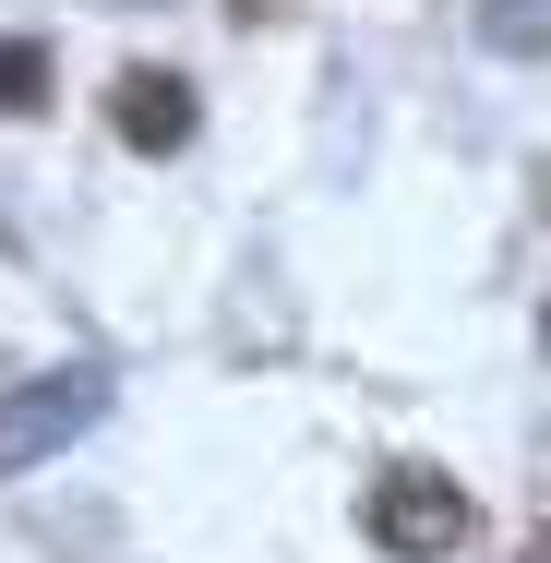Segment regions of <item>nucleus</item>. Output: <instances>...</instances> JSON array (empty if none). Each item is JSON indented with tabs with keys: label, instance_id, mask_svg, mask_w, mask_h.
Returning a JSON list of instances; mask_svg holds the SVG:
<instances>
[{
	"label": "nucleus",
	"instance_id": "f257e3e1",
	"mask_svg": "<svg viewBox=\"0 0 551 563\" xmlns=\"http://www.w3.org/2000/svg\"><path fill=\"white\" fill-rule=\"evenodd\" d=\"M109 420V372L97 360H60V372H24L0 384V479H36L60 444H85Z\"/></svg>",
	"mask_w": 551,
	"mask_h": 563
},
{
	"label": "nucleus",
	"instance_id": "f03ea898",
	"mask_svg": "<svg viewBox=\"0 0 551 563\" xmlns=\"http://www.w3.org/2000/svg\"><path fill=\"white\" fill-rule=\"evenodd\" d=\"M372 540H384V552H455V540H467V504H455V492H443V479H420V467H408V479H384V492H372Z\"/></svg>",
	"mask_w": 551,
	"mask_h": 563
},
{
	"label": "nucleus",
	"instance_id": "7ed1b4c3",
	"mask_svg": "<svg viewBox=\"0 0 551 563\" xmlns=\"http://www.w3.org/2000/svg\"><path fill=\"white\" fill-rule=\"evenodd\" d=\"M120 132H132L144 156L192 144V85H168V73H132V85H120Z\"/></svg>",
	"mask_w": 551,
	"mask_h": 563
},
{
	"label": "nucleus",
	"instance_id": "20e7f679",
	"mask_svg": "<svg viewBox=\"0 0 551 563\" xmlns=\"http://www.w3.org/2000/svg\"><path fill=\"white\" fill-rule=\"evenodd\" d=\"M480 48H504V60H551V0H480Z\"/></svg>",
	"mask_w": 551,
	"mask_h": 563
},
{
	"label": "nucleus",
	"instance_id": "39448f33",
	"mask_svg": "<svg viewBox=\"0 0 551 563\" xmlns=\"http://www.w3.org/2000/svg\"><path fill=\"white\" fill-rule=\"evenodd\" d=\"M36 85H48V60H36V48H0V97H12V109H24V97H36Z\"/></svg>",
	"mask_w": 551,
	"mask_h": 563
}]
</instances>
